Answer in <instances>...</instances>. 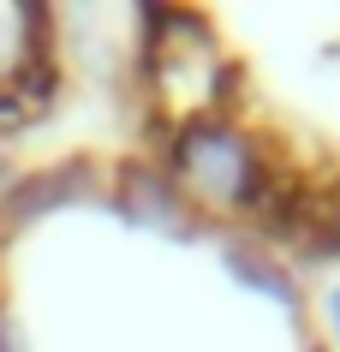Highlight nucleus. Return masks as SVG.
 I'll return each instance as SVG.
<instances>
[{
	"instance_id": "nucleus-3",
	"label": "nucleus",
	"mask_w": 340,
	"mask_h": 352,
	"mask_svg": "<svg viewBox=\"0 0 340 352\" xmlns=\"http://www.w3.org/2000/svg\"><path fill=\"white\" fill-rule=\"evenodd\" d=\"M221 263H227L239 280H245V287L269 293L275 305H286V311H299V287H293V275H286L275 257H263L257 245H221Z\"/></svg>"
},
{
	"instance_id": "nucleus-1",
	"label": "nucleus",
	"mask_w": 340,
	"mask_h": 352,
	"mask_svg": "<svg viewBox=\"0 0 340 352\" xmlns=\"http://www.w3.org/2000/svg\"><path fill=\"white\" fill-rule=\"evenodd\" d=\"M161 173L173 179L179 204H197L209 215H263L281 204V179H275L269 149L227 113L173 126Z\"/></svg>"
},
{
	"instance_id": "nucleus-2",
	"label": "nucleus",
	"mask_w": 340,
	"mask_h": 352,
	"mask_svg": "<svg viewBox=\"0 0 340 352\" xmlns=\"http://www.w3.org/2000/svg\"><path fill=\"white\" fill-rule=\"evenodd\" d=\"M108 204L126 215L132 227H150V233H168V239H191V221H185V204L161 167H126L113 179Z\"/></svg>"
},
{
	"instance_id": "nucleus-4",
	"label": "nucleus",
	"mask_w": 340,
	"mask_h": 352,
	"mask_svg": "<svg viewBox=\"0 0 340 352\" xmlns=\"http://www.w3.org/2000/svg\"><path fill=\"white\" fill-rule=\"evenodd\" d=\"M328 329H335V340H340V287L328 293Z\"/></svg>"
}]
</instances>
